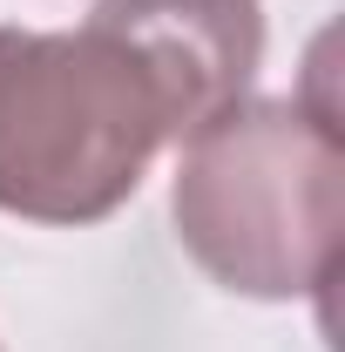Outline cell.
I'll return each instance as SVG.
<instances>
[{"label":"cell","instance_id":"obj_3","mask_svg":"<svg viewBox=\"0 0 345 352\" xmlns=\"http://www.w3.org/2000/svg\"><path fill=\"white\" fill-rule=\"evenodd\" d=\"M88 21L129 41L156 75L170 142H190L230 102H244L264 68V0H95Z\"/></svg>","mask_w":345,"mask_h":352},{"label":"cell","instance_id":"obj_1","mask_svg":"<svg viewBox=\"0 0 345 352\" xmlns=\"http://www.w3.org/2000/svg\"><path fill=\"white\" fill-rule=\"evenodd\" d=\"M170 217L203 278L237 298H325L345 244V142L332 109L244 95L183 142Z\"/></svg>","mask_w":345,"mask_h":352},{"label":"cell","instance_id":"obj_2","mask_svg":"<svg viewBox=\"0 0 345 352\" xmlns=\"http://www.w3.org/2000/svg\"><path fill=\"white\" fill-rule=\"evenodd\" d=\"M170 142L156 75L109 28H0V210L54 230L115 217Z\"/></svg>","mask_w":345,"mask_h":352}]
</instances>
